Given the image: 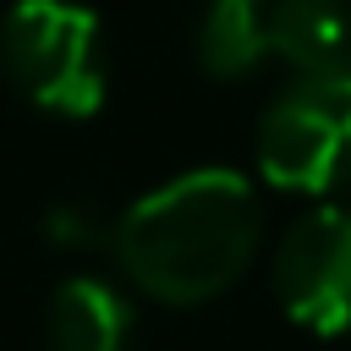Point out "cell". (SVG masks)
I'll return each instance as SVG.
<instances>
[{"mask_svg": "<svg viewBox=\"0 0 351 351\" xmlns=\"http://www.w3.org/2000/svg\"><path fill=\"white\" fill-rule=\"evenodd\" d=\"M258 241L263 203L252 181L241 170L208 165L143 192L115 219L110 252L143 296L165 307H197L225 296L247 274Z\"/></svg>", "mask_w": 351, "mask_h": 351, "instance_id": "obj_1", "label": "cell"}, {"mask_svg": "<svg viewBox=\"0 0 351 351\" xmlns=\"http://www.w3.org/2000/svg\"><path fill=\"white\" fill-rule=\"evenodd\" d=\"M0 60L11 88L60 121L99 115L110 93V55L99 16L77 0H16L0 22Z\"/></svg>", "mask_w": 351, "mask_h": 351, "instance_id": "obj_2", "label": "cell"}, {"mask_svg": "<svg viewBox=\"0 0 351 351\" xmlns=\"http://www.w3.org/2000/svg\"><path fill=\"white\" fill-rule=\"evenodd\" d=\"M258 170L302 197L351 181V71H302L274 93L258 121Z\"/></svg>", "mask_w": 351, "mask_h": 351, "instance_id": "obj_3", "label": "cell"}, {"mask_svg": "<svg viewBox=\"0 0 351 351\" xmlns=\"http://www.w3.org/2000/svg\"><path fill=\"white\" fill-rule=\"evenodd\" d=\"M274 296L313 335L351 329V208H307L274 247Z\"/></svg>", "mask_w": 351, "mask_h": 351, "instance_id": "obj_4", "label": "cell"}, {"mask_svg": "<svg viewBox=\"0 0 351 351\" xmlns=\"http://www.w3.org/2000/svg\"><path fill=\"white\" fill-rule=\"evenodd\" d=\"M258 49L302 71H351V0H258Z\"/></svg>", "mask_w": 351, "mask_h": 351, "instance_id": "obj_5", "label": "cell"}, {"mask_svg": "<svg viewBox=\"0 0 351 351\" xmlns=\"http://www.w3.org/2000/svg\"><path fill=\"white\" fill-rule=\"evenodd\" d=\"M44 340H49V351H126L132 302L121 296V285H110L99 274H71L49 296Z\"/></svg>", "mask_w": 351, "mask_h": 351, "instance_id": "obj_6", "label": "cell"}, {"mask_svg": "<svg viewBox=\"0 0 351 351\" xmlns=\"http://www.w3.org/2000/svg\"><path fill=\"white\" fill-rule=\"evenodd\" d=\"M258 0H208L197 22V66L219 82L258 71Z\"/></svg>", "mask_w": 351, "mask_h": 351, "instance_id": "obj_7", "label": "cell"}, {"mask_svg": "<svg viewBox=\"0 0 351 351\" xmlns=\"http://www.w3.org/2000/svg\"><path fill=\"white\" fill-rule=\"evenodd\" d=\"M44 236L60 252H88V247H104L115 236V219H104L88 197H55L44 208Z\"/></svg>", "mask_w": 351, "mask_h": 351, "instance_id": "obj_8", "label": "cell"}]
</instances>
